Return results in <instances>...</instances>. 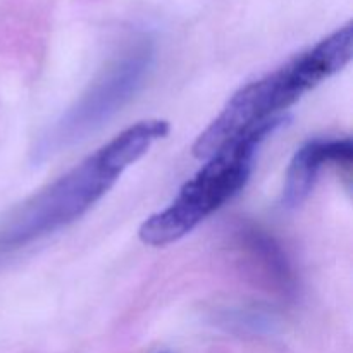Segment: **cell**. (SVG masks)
I'll return each instance as SVG.
<instances>
[{
	"mask_svg": "<svg viewBox=\"0 0 353 353\" xmlns=\"http://www.w3.org/2000/svg\"><path fill=\"white\" fill-rule=\"evenodd\" d=\"M169 123L133 124L86 157L81 164L31 196L0 226V250H10L50 234L85 216L148 148L168 137Z\"/></svg>",
	"mask_w": 353,
	"mask_h": 353,
	"instance_id": "6da1fadb",
	"label": "cell"
},
{
	"mask_svg": "<svg viewBox=\"0 0 353 353\" xmlns=\"http://www.w3.org/2000/svg\"><path fill=\"white\" fill-rule=\"evenodd\" d=\"M154 62L150 38L128 45L86 88V92L40 134L31 150L34 164L79 143L109 123L145 83Z\"/></svg>",
	"mask_w": 353,
	"mask_h": 353,
	"instance_id": "277c9868",
	"label": "cell"
},
{
	"mask_svg": "<svg viewBox=\"0 0 353 353\" xmlns=\"http://www.w3.org/2000/svg\"><path fill=\"white\" fill-rule=\"evenodd\" d=\"M352 55L353 30L347 23L274 72L238 90L195 141L193 155L209 159L255 126L281 117V110L293 105L321 81L340 72L352 61Z\"/></svg>",
	"mask_w": 353,
	"mask_h": 353,
	"instance_id": "7a4b0ae2",
	"label": "cell"
},
{
	"mask_svg": "<svg viewBox=\"0 0 353 353\" xmlns=\"http://www.w3.org/2000/svg\"><path fill=\"white\" fill-rule=\"evenodd\" d=\"M352 157L350 138H316L307 141L295 152L288 165L283 203L290 209L302 205L312 192L321 169L330 164L350 165Z\"/></svg>",
	"mask_w": 353,
	"mask_h": 353,
	"instance_id": "5b68a950",
	"label": "cell"
},
{
	"mask_svg": "<svg viewBox=\"0 0 353 353\" xmlns=\"http://www.w3.org/2000/svg\"><path fill=\"white\" fill-rule=\"evenodd\" d=\"M241 247L247 250L250 262L255 269L262 272L261 276L265 281L274 285L276 290L281 293L292 292L295 286L292 269L279 245H276L272 238L257 230L245 231L241 238Z\"/></svg>",
	"mask_w": 353,
	"mask_h": 353,
	"instance_id": "8992f818",
	"label": "cell"
},
{
	"mask_svg": "<svg viewBox=\"0 0 353 353\" xmlns=\"http://www.w3.org/2000/svg\"><path fill=\"white\" fill-rule=\"evenodd\" d=\"M281 123H285L283 116L255 126L210 155L207 164L183 185L178 196L141 224L140 240L150 247L174 243L230 202L247 185L261 143Z\"/></svg>",
	"mask_w": 353,
	"mask_h": 353,
	"instance_id": "3957f363",
	"label": "cell"
}]
</instances>
